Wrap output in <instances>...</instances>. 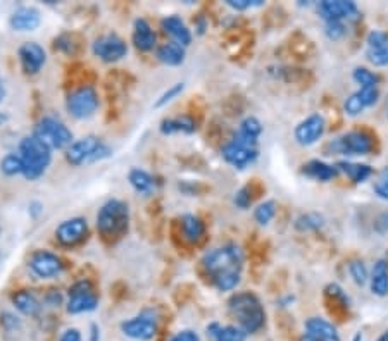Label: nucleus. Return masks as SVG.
Returning <instances> with one entry per match:
<instances>
[{"mask_svg":"<svg viewBox=\"0 0 388 341\" xmlns=\"http://www.w3.org/2000/svg\"><path fill=\"white\" fill-rule=\"evenodd\" d=\"M244 260V252L239 245L227 243L209 250L202 257V265L219 291H233L241 281Z\"/></svg>","mask_w":388,"mask_h":341,"instance_id":"nucleus-1","label":"nucleus"},{"mask_svg":"<svg viewBox=\"0 0 388 341\" xmlns=\"http://www.w3.org/2000/svg\"><path fill=\"white\" fill-rule=\"evenodd\" d=\"M228 312L236 320V326L247 335H256L266 326V311L259 296L252 291L233 293L228 300Z\"/></svg>","mask_w":388,"mask_h":341,"instance_id":"nucleus-2","label":"nucleus"},{"mask_svg":"<svg viewBox=\"0 0 388 341\" xmlns=\"http://www.w3.org/2000/svg\"><path fill=\"white\" fill-rule=\"evenodd\" d=\"M52 152L49 145L38 140L35 134H28V137L21 138L19 141L18 154L23 158V166H25V173L23 176L28 181H37L49 170L50 164H52Z\"/></svg>","mask_w":388,"mask_h":341,"instance_id":"nucleus-3","label":"nucleus"},{"mask_svg":"<svg viewBox=\"0 0 388 341\" xmlns=\"http://www.w3.org/2000/svg\"><path fill=\"white\" fill-rule=\"evenodd\" d=\"M98 233L104 238H121L128 231L130 226V205L120 198H109L98 209L95 217Z\"/></svg>","mask_w":388,"mask_h":341,"instance_id":"nucleus-4","label":"nucleus"},{"mask_svg":"<svg viewBox=\"0 0 388 341\" xmlns=\"http://www.w3.org/2000/svg\"><path fill=\"white\" fill-rule=\"evenodd\" d=\"M64 156L67 164L74 166V168H81V166L95 164V162H101L110 157L113 156V149L102 138L95 137V134H86L80 140H74L73 145L66 150Z\"/></svg>","mask_w":388,"mask_h":341,"instance_id":"nucleus-5","label":"nucleus"},{"mask_svg":"<svg viewBox=\"0 0 388 341\" xmlns=\"http://www.w3.org/2000/svg\"><path fill=\"white\" fill-rule=\"evenodd\" d=\"M375 150V138L366 129H350V132L333 138L324 152L328 156H346V157H364L370 156Z\"/></svg>","mask_w":388,"mask_h":341,"instance_id":"nucleus-6","label":"nucleus"},{"mask_svg":"<svg viewBox=\"0 0 388 341\" xmlns=\"http://www.w3.org/2000/svg\"><path fill=\"white\" fill-rule=\"evenodd\" d=\"M38 140L49 145L52 150H67L74 141V134L59 117L43 116L35 125L33 133Z\"/></svg>","mask_w":388,"mask_h":341,"instance_id":"nucleus-7","label":"nucleus"},{"mask_svg":"<svg viewBox=\"0 0 388 341\" xmlns=\"http://www.w3.org/2000/svg\"><path fill=\"white\" fill-rule=\"evenodd\" d=\"M98 295L95 291L93 284L89 279L74 281L67 289L66 295V311L71 316L90 314L97 311Z\"/></svg>","mask_w":388,"mask_h":341,"instance_id":"nucleus-8","label":"nucleus"},{"mask_svg":"<svg viewBox=\"0 0 388 341\" xmlns=\"http://www.w3.org/2000/svg\"><path fill=\"white\" fill-rule=\"evenodd\" d=\"M98 105H101V98L92 85H81L80 88L73 90L66 98L67 114L78 121L93 117L98 110Z\"/></svg>","mask_w":388,"mask_h":341,"instance_id":"nucleus-9","label":"nucleus"},{"mask_svg":"<svg viewBox=\"0 0 388 341\" xmlns=\"http://www.w3.org/2000/svg\"><path fill=\"white\" fill-rule=\"evenodd\" d=\"M157 328H159V319H157V312L152 308H145L138 316L121 323L122 335L135 341L154 340L157 335Z\"/></svg>","mask_w":388,"mask_h":341,"instance_id":"nucleus-10","label":"nucleus"},{"mask_svg":"<svg viewBox=\"0 0 388 341\" xmlns=\"http://www.w3.org/2000/svg\"><path fill=\"white\" fill-rule=\"evenodd\" d=\"M28 269L38 279H54L64 272V262L50 250H35L28 259Z\"/></svg>","mask_w":388,"mask_h":341,"instance_id":"nucleus-11","label":"nucleus"},{"mask_svg":"<svg viewBox=\"0 0 388 341\" xmlns=\"http://www.w3.org/2000/svg\"><path fill=\"white\" fill-rule=\"evenodd\" d=\"M92 52L105 64H114L128 55V43L118 33H105L93 40Z\"/></svg>","mask_w":388,"mask_h":341,"instance_id":"nucleus-12","label":"nucleus"},{"mask_svg":"<svg viewBox=\"0 0 388 341\" xmlns=\"http://www.w3.org/2000/svg\"><path fill=\"white\" fill-rule=\"evenodd\" d=\"M54 235L61 247H76L89 236V221L85 217H71L57 224Z\"/></svg>","mask_w":388,"mask_h":341,"instance_id":"nucleus-13","label":"nucleus"},{"mask_svg":"<svg viewBox=\"0 0 388 341\" xmlns=\"http://www.w3.org/2000/svg\"><path fill=\"white\" fill-rule=\"evenodd\" d=\"M326 132V121L323 114H309L306 119L299 122L294 129V138L300 146H312L318 144Z\"/></svg>","mask_w":388,"mask_h":341,"instance_id":"nucleus-14","label":"nucleus"},{"mask_svg":"<svg viewBox=\"0 0 388 341\" xmlns=\"http://www.w3.org/2000/svg\"><path fill=\"white\" fill-rule=\"evenodd\" d=\"M221 156L232 168L244 170L259 158V146H247L229 140L221 149Z\"/></svg>","mask_w":388,"mask_h":341,"instance_id":"nucleus-15","label":"nucleus"},{"mask_svg":"<svg viewBox=\"0 0 388 341\" xmlns=\"http://www.w3.org/2000/svg\"><path fill=\"white\" fill-rule=\"evenodd\" d=\"M318 13L324 23H346L358 18L359 7L358 4L350 2V0H324V2L318 4Z\"/></svg>","mask_w":388,"mask_h":341,"instance_id":"nucleus-16","label":"nucleus"},{"mask_svg":"<svg viewBox=\"0 0 388 341\" xmlns=\"http://www.w3.org/2000/svg\"><path fill=\"white\" fill-rule=\"evenodd\" d=\"M18 59L23 71L30 76H35L43 69L47 64V52L45 49L37 42H25L18 49Z\"/></svg>","mask_w":388,"mask_h":341,"instance_id":"nucleus-17","label":"nucleus"},{"mask_svg":"<svg viewBox=\"0 0 388 341\" xmlns=\"http://www.w3.org/2000/svg\"><path fill=\"white\" fill-rule=\"evenodd\" d=\"M366 61L375 67L388 66V33L382 30H373L366 37Z\"/></svg>","mask_w":388,"mask_h":341,"instance_id":"nucleus-18","label":"nucleus"},{"mask_svg":"<svg viewBox=\"0 0 388 341\" xmlns=\"http://www.w3.org/2000/svg\"><path fill=\"white\" fill-rule=\"evenodd\" d=\"M40 25L42 14L40 11L33 6L18 7L9 18V26L13 28L14 31H21V33H26V31H37Z\"/></svg>","mask_w":388,"mask_h":341,"instance_id":"nucleus-19","label":"nucleus"},{"mask_svg":"<svg viewBox=\"0 0 388 341\" xmlns=\"http://www.w3.org/2000/svg\"><path fill=\"white\" fill-rule=\"evenodd\" d=\"M161 28L162 31L171 38V42L180 43V45L185 47V49H187L190 43H192L193 40L192 30H190L187 23H185L180 16L176 14L166 16V18L161 21Z\"/></svg>","mask_w":388,"mask_h":341,"instance_id":"nucleus-20","label":"nucleus"},{"mask_svg":"<svg viewBox=\"0 0 388 341\" xmlns=\"http://www.w3.org/2000/svg\"><path fill=\"white\" fill-rule=\"evenodd\" d=\"M133 45L140 52H152L157 47L156 31L152 30L150 23L145 18H137L133 23Z\"/></svg>","mask_w":388,"mask_h":341,"instance_id":"nucleus-21","label":"nucleus"},{"mask_svg":"<svg viewBox=\"0 0 388 341\" xmlns=\"http://www.w3.org/2000/svg\"><path fill=\"white\" fill-rule=\"evenodd\" d=\"M199 129V122L195 121V117L183 114V116L176 117H168L161 122L159 132L164 137H171V134H193Z\"/></svg>","mask_w":388,"mask_h":341,"instance_id":"nucleus-22","label":"nucleus"},{"mask_svg":"<svg viewBox=\"0 0 388 341\" xmlns=\"http://www.w3.org/2000/svg\"><path fill=\"white\" fill-rule=\"evenodd\" d=\"M205 335L211 341H247V333L236 324L211 323L205 328Z\"/></svg>","mask_w":388,"mask_h":341,"instance_id":"nucleus-23","label":"nucleus"},{"mask_svg":"<svg viewBox=\"0 0 388 341\" xmlns=\"http://www.w3.org/2000/svg\"><path fill=\"white\" fill-rule=\"evenodd\" d=\"M11 300L16 311L26 317H37L42 312V302L31 289H19L11 296Z\"/></svg>","mask_w":388,"mask_h":341,"instance_id":"nucleus-24","label":"nucleus"},{"mask_svg":"<svg viewBox=\"0 0 388 341\" xmlns=\"http://www.w3.org/2000/svg\"><path fill=\"white\" fill-rule=\"evenodd\" d=\"M156 57L161 64L176 67L183 64L185 59H187V49L176 42H166L161 47H157Z\"/></svg>","mask_w":388,"mask_h":341,"instance_id":"nucleus-25","label":"nucleus"},{"mask_svg":"<svg viewBox=\"0 0 388 341\" xmlns=\"http://www.w3.org/2000/svg\"><path fill=\"white\" fill-rule=\"evenodd\" d=\"M300 170H302L304 176L311 178V180H316V181H323V183L331 181L333 178H336L340 174L338 169H336V166L326 164V162L319 161V158H312V161L306 162Z\"/></svg>","mask_w":388,"mask_h":341,"instance_id":"nucleus-26","label":"nucleus"},{"mask_svg":"<svg viewBox=\"0 0 388 341\" xmlns=\"http://www.w3.org/2000/svg\"><path fill=\"white\" fill-rule=\"evenodd\" d=\"M128 183L138 195L149 197L156 192V178L149 170L132 168L128 173Z\"/></svg>","mask_w":388,"mask_h":341,"instance_id":"nucleus-27","label":"nucleus"},{"mask_svg":"<svg viewBox=\"0 0 388 341\" xmlns=\"http://www.w3.org/2000/svg\"><path fill=\"white\" fill-rule=\"evenodd\" d=\"M181 235L188 243H199L205 236V224L195 214H183L180 219Z\"/></svg>","mask_w":388,"mask_h":341,"instance_id":"nucleus-28","label":"nucleus"},{"mask_svg":"<svg viewBox=\"0 0 388 341\" xmlns=\"http://www.w3.org/2000/svg\"><path fill=\"white\" fill-rule=\"evenodd\" d=\"M370 289L376 296L388 295V262L385 259L376 260L370 272Z\"/></svg>","mask_w":388,"mask_h":341,"instance_id":"nucleus-29","label":"nucleus"},{"mask_svg":"<svg viewBox=\"0 0 388 341\" xmlns=\"http://www.w3.org/2000/svg\"><path fill=\"white\" fill-rule=\"evenodd\" d=\"M338 173L346 174L352 183L359 185L364 181L370 180L373 176V168L367 164H361V162H352V161H340L338 164H335Z\"/></svg>","mask_w":388,"mask_h":341,"instance_id":"nucleus-30","label":"nucleus"},{"mask_svg":"<svg viewBox=\"0 0 388 341\" xmlns=\"http://www.w3.org/2000/svg\"><path fill=\"white\" fill-rule=\"evenodd\" d=\"M306 331L324 341H340L338 329H336L330 320L323 319V317H311V319H307Z\"/></svg>","mask_w":388,"mask_h":341,"instance_id":"nucleus-31","label":"nucleus"},{"mask_svg":"<svg viewBox=\"0 0 388 341\" xmlns=\"http://www.w3.org/2000/svg\"><path fill=\"white\" fill-rule=\"evenodd\" d=\"M0 173L7 178L23 176V173H25V166H23L21 156L16 152L6 154V156L2 157V161H0Z\"/></svg>","mask_w":388,"mask_h":341,"instance_id":"nucleus-32","label":"nucleus"},{"mask_svg":"<svg viewBox=\"0 0 388 341\" xmlns=\"http://www.w3.org/2000/svg\"><path fill=\"white\" fill-rule=\"evenodd\" d=\"M324 226V219L321 214L318 212H306L302 216H299L295 219V229L302 233H309V231H318Z\"/></svg>","mask_w":388,"mask_h":341,"instance_id":"nucleus-33","label":"nucleus"},{"mask_svg":"<svg viewBox=\"0 0 388 341\" xmlns=\"http://www.w3.org/2000/svg\"><path fill=\"white\" fill-rule=\"evenodd\" d=\"M276 209H278V205H276L275 200L261 202V204L254 209L256 223L261 224V226H268L273 219H275Z\"/></svg>","mask_w":388,"mask_h":341,"instance_id":"nucleus-34","label":"nucleus"},{"mask_svg":"<svg viewBox=\"0 0 388 341\" xmlns=\"http://www.w3.org/2000/svg\"><path fill=\"white\" fill-rule=\"evenodd\" d=\"M352 79L359 85V88H367V86H378L382 78L380 74H376L375 71H370L367 67L358 66L352 71Z\"/></svg>","mask_w":388,"mask_h":341,"instance_id":"nucleus-35","label":"nucleus"},{"mask_svg":"<svg viewBox=\"0 0 388 341\" xmlns=\"http://www.w3.org/2000/svg\"><path fill=\"white\" fill-rule=\"evenodd\" d=\"M348 274L358 287H364L366 283H370V271H367V265L361 259H355L348 264Z\"/></svg>","mask_w":388,"mask_h":341,"instance_id":"nucleus-36","label":"nucleus"},{"mask_svg":"<svg viewBox=\"0 0 388 341\" xmlns=\"http://www.w3.org/2000/svg\"><path fill=\"white\" fill-rule=\"evenodd\" d=\"M239 132L247 134V137L251 138H256V140H259V137L263 134V122H261L256 116H247L245 119H241Z\"/></svg>","mask_w":388,"mask_h":341,"instance_id":"nucleus-37","label":"nucleus"},{"mask_svg":"<svg viewBox=\"0 0 388 341\" xmlns=\"http://www.w3.org/2000/svg\"><path fill=\"white\" fill-rule=\"evenodd\" d=\"M373 192L376 197L388 202V166L376 173L375 181H373Z\"/></svg>","mask_w":388,"mask_h":341,"instance_id":"nucleus-38","label":"nucleus"},{"mask_svg":"<svg viewBox=\"0 0 388 341\" xmlns=\"http://www.w3.org/2000/svg\"><path fill=\"white\" fill-rule=\"evenodd\" d=\"M183 90H185V83L183 81L174 83V85L169 86V88L166 90L164 93H161V97L157 98L156 104H154V109H162V107L171 104V102L178 97V95L183 93Z\"/></svg>","mask_w":388,"mask_h":341,"instance_id":"nucleus-39","label":"nucleus"},{"mask_svg":"<svg viewBox=\"0 0 388 341\" xmlns=\"http://www.w3.org/2000/svg\"><path fill=\"white\" fill-rule=\"evenodd\" d=\"M364 109H366V105H364L363 98L359 97L358 92L348 95L346 102H343V112H346L348 117H358L359 114H363Z\"/></svg>","mask_w":388,"mask_h":341,"instance_id":"nucleus-40","label":"nucleus"},{"mask_svg":"<svg viewBox=\"0 0 388 341\" xmlns=\"http://www.w3.org/2000/svg\"><path fill=\"white\" fill-rule=\"evenodd\" d=\"M252 202H254V192H252L251 185L241 186L239 192L235 193V197H233V204L241 210H247L252 205Z\"/></svg>","mask_w":388,"mask_h":341,"instance_id":"nucleus-41","label":"nucleus"},{"mask_svg":"<svg viewBox=\"0 0 388 341\" xmlns=\"http://www.w3.org/2000/svg\"><path fill=\"white\" fill-rule=\"evenodd\" d=\"M324 33H326V37L330 38L331 42H338V40H342L347 35L346 23H340V21L324 23Z\"/></svg>","mask_w":388,"mask_h":341,"instance_id":"nucleus-42","label":"nucleus"},{"mask_svg":"<svg viewBox=\"0 0 388 341\" xmlns=\"http://www.w3.org/2000/svg\"><path fill=\"white\" fill-rule=\"evenodd\" d=\"M263 0H227V6L229 9L236 11V13H244V11H251L254 7L263 6Z\"/></svg>","mask_w":388,"mask_h":341,"instance_id":"nucleus-43","label":"nucleus"},{"mask_svg":"<svg viewBox=\"0 0 388 341\" xmlns=\"http://www.w3.org/2000/svg\"><path fill=\"white\" fill-rule=\"evenodd\" d=\"M358 93H359V97L363 98L366 109H367V107H373V105L378 104V100H380L378 86H367V88H359Z\"/></svg>","mask_w":388,"mask_h":341,"instance_id":"nucleus-44","label":"nucleus"},{"mask_svg":"<svg viewBox=\"0 0 388 341\" xmlns=\"http://www.w3.org/2000/svg\"><path fill=\"white\" fill-rule=\"evenodd\" d=\"M0 324H2V328L6 329L7 333H14L21 329V320H19V317L11 314V312H2V314H0Z\"/></svg>","mask_w":388,"mask_h":341,"instance_id":"nucleus-45","label":"nucleus"},{"mask_svg":"<svg viewBox=\"0 0 388 341\" xmlns=\"http://www.w3.org/2000/svg\"><path fill=\"white\" fill-rule=\"evenodd\" d=\"M59 341H83V335L78 328H67L61 333Z\"/></svg>","mask_w":388,"mask_h":341,"instance_id":"nucleus-46","label":"nucleus"},{"mask_svg":"<svg viewBox=\"0 0 388 341\" xmlns=\"http://www.w3.org/2000/svg\"><path fill=\"white\" fill-rule=\"evenodd\" d=\"M169 341H200V338L195 331H192V329H183V331L176 333Z\"/></svg>","mask_w":388,"mask_h":341,"instance_id":"nucleus-47","label":"nucleus"},{"mask_svg":"<svg viewBox=\"0 0 388 341\" xmlns=\"http://www.w3.org/2000/svg\"><path fill=\"white\" fill-rule=\"evenodd\" d=\"M45 304L49 305V307H59V305L66 304V299L61 295L59 291H55V289H52V291L47 293L45 296Z\"/></svg>","mask_w":388,"mask_h":341,"instance_id":"nucleus-48","label":"nucleus"},{"mask_svg":"<svg viewBox=\"0 0 388 341\" xmlns=\"http://www.w3.org/2000/svg\"><path fill=\"white\" fill-rule=\"evenodd\" d=\"M375 229L380 235H385L388 233V212H382L375 221Z\"/></svg>","mask_w":388,"mask_h":341,"instance_id":"nucleus-49","label":"nucleus"},{"mask_svg":"<svg viewBox=\"0 0 388 341\" xmlns=\"http://www.w3.org/2000/svg\"><path fill=\"white\" fill-rule=\"evenodd\" d=\"M28 209H30V216L33 217V219H37V217L43 212V204L38 200H33V202H30Z\"/></svg>","mask_w":388,"mask_h":341,"instance_id":"nucleus-50","label":"nucleus"},{"mask_svg":"<svg viewBox=\"0 0 388 341\" xmlns=\"http://www.w3.org/2000/svg\"><path fill=\"white\" fill-rule=\"evenodd\" d=\"M89 341H101V326H98V324H95V323L90 324Z\"/></svg>","mask_w":388,"mask_h":341,"instance_id":"nucleus-51","label":"nucleus"},{"mask_svg":"<svg viewBox=\"0 0 388 341\" xmlns=\"http://www.w3.org/2000/svg\"><path fill=\"white\" fill-rule=\"evenodd\" d=\"M205 28H207V23H205V19L200 16V18H199V23H197V33L202 35V33H204V31H205Z\"/></svg>","mask_w":388,"mask_h":341,"instance_id":"nucleus-52","label":"nucleus"},{"mask_svg":"<svg viewBox=\"0 0 388 341\" xmlns=\"http://www.w3.org/2000/svg\"><path fill=\"white\" fill-rule=\"evenodd\" d=\"M300 341H324L321 338H318V336H314V335H311V333H304L302 335V338H300Z\"/></svg>","mask_w":388,"mask_h":341,"instance_id":"nucleus-53","label":"nucleus"},{"mask_svg":"<svg viewBox=\"0 0 388 341\" xmlns=\"http://www.w3.org/2000/svg\"><path fill=\"white\" fill-rule=\"evenodd\" d=\"M6 95H7V88H6V85H4L2 79H0V102L6 98Z\"/></svg>","mask_w":388,"mask_h":341,"instance_id":"nucleus-54","label":"nucleus"},{"mask_svg":"<svg viewBox=\"0 0 388 341\" xmlns=\"http://www.w3.org/2000/svg\"><path fill=\"white\" fill-rule=\"evenodd\" d=\"M376 341H388V329H387V331H385V333H383V335H382V336H380V338H378V340H376Z\"/></svg>","mask_w":388,"mask_h":341,"instance_id":"nucleus-55","label":"nucleus"},{"mask_svg":"<svg viewBox=\"0 0 388 341\" xmlns=\"http://www.w3.org/2000/svg\"><path fill=\"white\" fill-rule=\"evenodd\" d=\"M7 119H9V117H7V114H2V112H0V126H2L4 122L7 121Z\"/></svg>","mask_w":388,"mask_h":341,"instance_id":"nucleus-56","label":"nucleus"},{"mask_svg":"<svg viewBox=\"0 0 388 341\" xmlns=\"http://www.w3.org/2000/svg\"><path fill=\"white\" fill-rule=\"evenodd\" d=\"M352 341H363V335H361V333H359V335H355L354 340H352Z\"/></svg>","mask_w":388,"mask_h":341,"instance_id":"nucleus-57","label":"nucleus"},{"mask_svg":"<svg viewBox=\"0 0 388 341\" xmlns=\"http://www.w3.org/2000/svg\"><path fill=\"white\" fill-rule=\"evenodd\" d=\"M385 116L388 119V97H387V100H385Z\"/></svg>","mask_w":388,"mask_h":341,"instance_id":"nucleus-58","label":"nucleus"}]
</instances>
